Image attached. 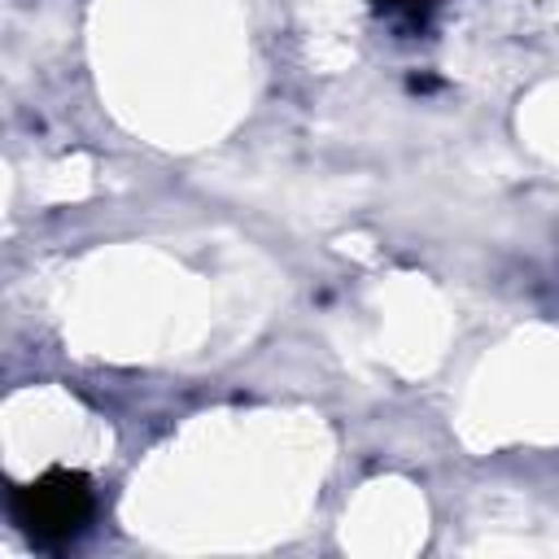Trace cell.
Segmentation results:
<instances>
[{
    "label": "cell",
    "mask_w": 559,
    "mask_h": 559,
    "mask_svg": "<svg viewBox=\"0 0 559 559\" xmlns=\"http://www.w3.org/2000/svg\"><path fill=\"white\" fill-rule=\"evenodd\" d=\"M389 22H411V26H419L424 22V13H428V0H371Z\"/></svg>",
    "instance_id": "7a4b0ae2"
},
{
    "label": "cell",
    "mask_w": 559,
    "mask_h": 559,
    "mask_svg": "<svg viewBox=\"0 0 559 559\" xmlns=\"http://www.w3.org/2000/svg\"><path fill=\"white\" fill-rule=\"evenodd\" d=\"M13 524L35 542H66L92 520V489L79 472L52 467L13 489Z\"/></svg>",
    "instance_id": "6da1fadb"
}]
</instances>
